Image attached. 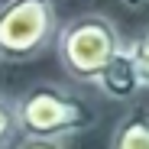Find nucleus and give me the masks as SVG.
Listing matches in <instances>:
<instances>
[{"label": "nucleus", "instance_id": "f257e3e1", "mask_svg": "<svg viewBox=\"0 0 149 149\" xmlns=\"http://www.w3.org/2000/svg\"><path fill=\"white\" fill-rule=\"evenodd\" d=\"M16 127L29 139H62L88 130L94 123V110L88 101L58 81H39L26 88L16 101Z\"/></svg>", "mask_w": 149, "mask_h": 149}, {"label": "nucleus", "instance_id": "f03ea898", "mask_svg": "<svg viewBox=\"0 0 149 149\" xmlns=\"http://www.w3.org/2000/svg\"><path fill=\"white\" fill-rule=\"evenodd\" d=\"M120 45L123 39L104 13H81L58 29L55 55L68 78L94 84L101 71L110 65V58L120 52Z\"/></svg>", "mask_w": 149, "mask_h": 149}, {"label": "nucleus", "instance_id": "7ed1b4c3", "mask_svg": "<svg viewBox=\"0 0 149 149\" xmlns=\"http://www.w3.org/2000/svg\"><path fill=\"white\" fill-rule=\"evenodd\" d=\"M55 0H3L0 3V58L29 62L39 58L58 39Z\"/></svg>", "mask_w": 149, "mask_h": 149}, {"label": "nucleus", "instance_id": "20e7f679", "mask_svg": "<svg viewBox=\"0 0 149 149\" xmlns=\"http://www.w3.org/2000/svg\"><path fill=\"white\" fill-rule=\"evenodd\" d=\"M101 88L104 97L110 101H133L143 88V78H139V68H136V58H133V45L123 42L120 52L110 58V65L101 71V78L94 81Z\"/></svg>", "mask_w": 149, "mask_h": 149}, {"label": "nucleus", "instance_id": "39448f33", "mask_svg": "<svg viewBox=\"0 0 149 149\" xmlns=\"http://www.w3.org/2000/svg\"><path fill=\"white\" fill-rule=\"evenodd\" d=\"M110 149H149V110H130L117 120Z\"/></svg>", "mask_w": 149, "mask_h": 149}, {"label": "nucleus", "instance_id": "423d86ee", "mask_svg": "<svg viewBox=\"0 0 149 149\" xmlns=\"http://www.w3.org/2000/svg\"><path fill=\"white\" fill-rule=\"evenodd\" d=\"M16 133H19V127H16V107L7 101V97H0V149H7Z\"/></svg>", "mask_w": 149, "mask_h": 149}, {"label": "nucleus", "instance_id": "0eeeda50", "mask_svg": "<svg viewBox=\"0 0 149 149\" xmlns=\"http://www.w3.org/2000/svg\"><path fill=\"white\" fill-rule=\"evenodd\" d=\"M133 45V58H136V68H139V78H143V88H149V29L136 39H130Z\"/></svg>", "mask_w": 149, "mask_h": 149}, {"label": "nucleus", "instance_id": "6e6552de", "mask_svg": "<svg viewBox=\"0 0 149 149\" xmlns=\"http://www.w3.org/2000/svg\"><path fill=\"white\" fill-rule=\"evenodd\" d=\"M16 149H65L62 139H29V136H23V143Z\"/></svg>", "mask_w": 149, "mask_h": 149}, {"label": "nucleus", "instance_id": "1a4fd4ad", "mask_svg": "<svg viewBox=\"0 0 149 149\" xmlns=\"http://www.w3.org/2000/svg\"><path fill=\"white\" fill-rule=\"evenodd\" d=\"M139 3H146V0H123V7H139Z\"/></svg>", "mask_w": 149, "mask_h": 149}]
</instances>
